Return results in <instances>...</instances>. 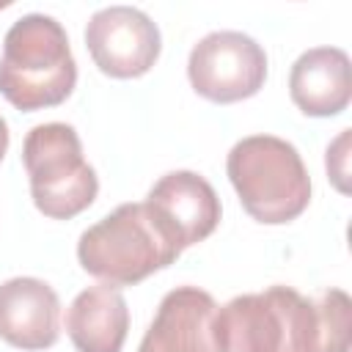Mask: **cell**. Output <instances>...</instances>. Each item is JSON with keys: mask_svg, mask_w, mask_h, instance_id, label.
<instances>
[{"mask_svg": "<svg viewBox=\"0 0 352 352\" xmlns=\"http://www.w3.org/2000/svg\"><path fill=\"white\" fill-rule=\"evenodd\" d=\"M217 352H324L316 300L294 286H270L228 300L214 311Z\"/></svg>", "mask_w": 352, "mask_h": 352, "instance_id": "cell-1", "label": "cell"}, {"mask_svg": "<svg viewBox=\"0 0 352 352\" xmlns=\"http://www.w3.org/2000/svg\"><path fill=\"white\" fill-rule=\"evenodd\" d=\"M77 85V60L69 36L55 16L25 14L6 38L0 55V94L25 113L58 107Z\"/></svg>", "mask_w": 352, "mask_h": 352, "instance_id": "cell-2", "label": "cell"}, {"mask_svg": "<svg viewBox=\"0 0 352 352\" xmlns=\"http://www.w3.org/2000/svg\"><path fill=\"white\" fill-rule=\"evenodd\" d=\"M182 248L146 201L121 204L85 228L77 242L80 267L110 286H135L170 267Z\"/></svg>", "mask_w": 352, "mask_h": 352, "instance_id": "cell-3", "label": "cell"}, {"mask_svg": "<svg viewBox=\"0 0 352 352\" xmlns=\"http://www.w3.org/2000/svg\"><path fill=\"white\" fill-rule=\"evenodd\" d=\"M242 209L264 226L297 220L311 204V179L300 151L278 135H248L226 160Z\"/></svg>", "mask_w": 352, "mask_h": 352, "instance_id": "cell-4", "label": "cell"}, {"mask_svg": "<svg viewBox=\"0 0 352 352\" xmlns=\"http://www.w3.org/2000/svg\"><path fill=\"white\" fill-rule=\"evenodd\" d=\"M22 162L33 204L44 217L72 220L96 201L99 176L85 162L80 135L72 124H36L22 143Z\"/></svg>", "mask_w": 352, "mask_h": 352, "instance_id": "cell-5", "label": "cell"}, {"mask_svg": "<svg viewBox=\"0 0 352 352\" xmlns=\"http://www.w3.org/2000/svg\"><path fill=\"white\" fill-rule=\"evenodd\" d=\"M187 77L195 94L209 102H242L261 91L267 80V52L242 30H214L190 50Z\"/></svg>", "mask_w": 352, "mask_h": 352, "instance_id": "cell-6", "label": "cell"}, {"mask_svg": "<svg viewBox=\"0 0 352 352\" xmlns=\"http://www.w3.org/2000/svg\"><path fill=\"white\" fill-rule=\"evenodd\" d=\"M85 47L102 74L135 80L157 63L162 36L146 11L132 6H107L88 19Z\"/></svg>", "mask_w": 352, "mask_h": 352, "instance_id": "cell-7", "label": "cell"}, {"mask_svg": "<svg viewBox=\"0 0 352 352\" xmlns=\"http://www.w3.org/2000/svg\"><path fill=\"white\" fill-rule=\"evenodd\" d=\"M146 204L182 250L204 242L217 228L223 212L214 187L195 170L165 173L148 190Z\"/></svg>", "mask_w": 352, "mask_h": 352, "instance_id": "cell-8", "label": "cell"}, {"mask_svg": "<svg viewBox=\"0 0 352 352\" xmlns=\"http://www.w3.org/2000/svg\"><path fill=\"white\" fill-rule=\"evenodd\" d=\"M60 300L55 289L30 275L0 283V338L16 349L38 352L58 341Z\"/></svg>", "mask_w": 352, "mask_h": 352, "instance_id": "cell-9", "label": "cell"}, {"mask_svg": "<svg viewBox=\"0 0 352 352\" xmlns=\"http://www.w3.org/2000/svg\"><path fill=\"white\" fill-rule=\"evenodd\" d=\"M217 302L198 286L170 289L154 314L138 352H217L212 336Z\"/></svg>", "mask_w": 352, "mask_h": 352, "instance_id": "cell-10", "label": "cell"}, {"mask_svg": "<svg viewBox=\"0 0 352 352\" xmlns=\"http://www.w3.org/2000/svg\"><path fill=\"white\" fill-rule=\"evenodd\" d=\"M289 94L300 113L314 118H330L346 110L352 99L349 55L341 47L305 50L289 74Z\"/></svg>", "mask_w": 352, "mask_h": 352, "instance_id": "cell-11", "label": "cell"}, {"mask_svg": "<svg viewBox=\"0 0 352 352\" xmlns=\"http://www.w3.org/2000/svg\"><path fill=\"white\" fill-rule=\"evenodd\" d=\"M126 330V300L110 283L82 289L66 308V333L77 352H121Z\"/></svg>", "mask_w": 352, "mask_h": 352, "instance_id": "cell-12", "label": "cell"}, {"mask_svg": "<svg viewBox=\"0 0 352 352\" xmlns=\"http://www.w3.org/2000/svg\"><path fill=\"white\" fill-rule=\"evenodd\" d=\"M349 129H341V135L327 146V157H324V165H327V176L333 179V184L346 192V176H349Z\"/></svg>", "mask_w": 352, "mask_h": 352, "instance_id": "cell-13", "label": "cell"}, {"mask_svg": "<svg viewBox=\"0 0 352 352\" xmlns=\"http://www.w3.org/2000/svg\"><path fill=\"white\" fill-rule=\"evenodd\" d=\"M8 140H11V135H8V124H6V118L0 116V162H3L6 151H8Z\"/></svg>", "mask_w": 352, "mask_h": 352, "instance_id": "cell-14", "label": "cell"}]
</instances>
